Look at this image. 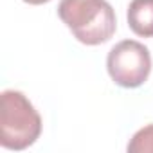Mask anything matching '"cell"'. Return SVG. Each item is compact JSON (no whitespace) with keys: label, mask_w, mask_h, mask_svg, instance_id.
<instances>
[{"label":"cell","mask_w":153,"mask_h":153,"mask_svg":"<svg viewBox=\"0 0 153 153\" xmlns=\"http://www.w3.org/2000/svg\"><path fill=\"white\" fill-rule=\"evenodd\" d=\"M58 16L85 45H101L117 29L114 7L106 0H59Z\"/></svg>","instance_id":"1"},{"label":"cell","mask_w":153,"mask_h":153,"mask_svg":"<svg viewBox=\"0 0 153 153\" xmlns=\"http://www.w3.org/2000/svg\"><path fill=\"white\" fill-rule=\"evenodd\" d=\"M42 133V117L33 103L18 90H6L0 97V144L6 149H25Z\"/></svg>","instance_id":"2"},{"label":"cell","mask_w":153,"mask_h":153,"mask_svg":"<svg viewBox=\"0 0 153 153\" xmlns=\"http://www.w3.org/2000/svg\"><path fill=\"white\" fill-rule=\"evenodd\" d=\"M106 68L115 85L123 88H137L151 72V54L140 42L123 40L108 52Z\"/></svg>","instance_id":"3"},{"label":"cell","mask_w":153,"mask_h":153,"mask_svg":"<svg viewBox=\"0 0 153 153\" xmlns=\"http://www.w3.org/2000/svg\"><path fill=\"white\" fill-rule=\"evenodd\" d=\"M128 25L142 38H153V0H131L128 6Z\"/></svg>","instance_id":"4"},{"label":"cell","mask_w":153,"mask_h":153,"mask_svg":"<svg viewBox=\"0 0 153 153\" xmlns=\"http://www.w3.org/2000/svg\"><path fill=\"white\" fill-rule=\"evenodd\" d=\"M130 153H151L153 151V124L140 128L128 142Z\"/></svg>","instance_id":"5"},{"label":"cell","mask_w":153,"mask_h":153,"mask_svg":"<svg viewBox=\"0 0 153 153\" xmlns=\"http://www.w3.org/2000/svg\"><path fill=\"white\" fill-rule=\"evenodd\" d=\"M25 4H31V6H42V4H47L51 0H24Z\"/></svg>","instance_id":"6"}]
</instances>
